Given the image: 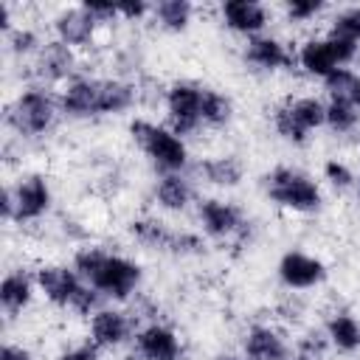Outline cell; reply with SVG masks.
Here are the masks:
<instances>
[{
	"label": "cell",
	"mask_w": 360,
	"mask_h": 360,
	"mask_svg": "<svg viewBox=\"0 0 360 360\" xmlns=\"http://www.w3.org/2000/svg\"><path fill=\"white\" fill-rule=\"evenodd\" d=\"M332 37H340L346 42L360 45V6H346L332 17Z\"/></svg>",
	"instance_id": "30"
},
{
	"label": "cell",
	"mask_w": 360,
	"mask_h": 360,
	"mask_svg": "<svg viewBox=\"0 0 360 360\" xmlns=\"http://www.w3.org/2000/svg\"><path fill=\"white\" fill-rule=\"evenodd\" d=\"M357 59H360V53H357Z\"/></svg>",
	"instance_id": "44"
},
{
	"label": "cell",
	"mask_w": 360,
	"mask_h": 360,
	"mask_svg": "<svg viewBox=\"0 0 360 360\" xmlns=\"http://www.w3.org/2000/svg\"><path fill=\"white\" fill-rule=\"evenodd\" d=\"M323 180H326L332 188L346 191V188H352V186L357 183V174H354L343 160L332 158V160H326V163H323Z\"/></svg>",
	"instance_id": "32"
},
{
	"label": "cell",
	"mask_w": 360,
	"mask_h": 360,
	"mask_svg": "<svg viewBox=\"0 0 360 360\" xmlns=\"http://www.w3.org/2000/svg\"><path fill=\"white\" fill-rule=\"evenodd\" d=\"M62 115L59 96H53L45 84L20 90L6 104V127L20 138H39L53 129L56 118Z\"/></svg>",
	"instance_id": "4"
},
{
	"label": "cell",
	"mask_w": 360,
	"mask_h": 360,
	"mask_svg": "<svg viewBox=\"0 0 360 360\" xmlns=\"http://www.w3.org/2000/svg\"><path fill=\"white\" fill-rule=\"evenodd\" d=\"M326 335H318V332H309V335H304L301 340H298V354H307V357H315V360H321V354H323V349H326Z\"/></svg>",
	"instance_id": "34"
},
{
	"label": "cell",
	"mask_w": 360,
	"mask_h": 360,
	"mask_svg": "<svg viewBox=\"0 0 360 360\" xmlns=\"http://www.w3.org/2000/svg\"><path fill=\"white\" fill-rule=\"evenodd\" d=\"M242 352L248 360H292V349L287 338L270 323H253L245 332Z\"/></svg>",
	"instance_id": "17"
},
{
	"label": "cell",
	"mask_w": 360,
	"mask_h": 360,
	"mask_svg": "<svg viewBox=\"0 0 360 360\" xmlns=\"http://www.w3.org/2000/svg\"><path fill=\"white\" fill-rule=\"evenodd\" d=\"M323 335H326V340H329L338 352L352 354V352L360 349V321H357L354 315H349V312H335V315H329L326 323H323Z\"/></svg>",
	"instance_id": "23"
},
{
	"label": "cell",
	"mask_w": 360,
	"mask_h": 360,
	"mask_svg": "<svg viewBox=\"0 0 360 360\" xmlns=\"http://www.w3.org/2000/svg\"><path fill=\"white\" fill-rule=\"evenodd\" d=\"M197 219L202 225V231L217 239V242H236L245 245L250 239V219L245 217V211L228 200L219 197H205L197 202Z\"/></svg>",
	"instance_id": "7"
},
{
	"label": "cell",
	"mask_w": 360,
	"mask_h": 360,
	"mask_svg": "<svg viewBox=\"0 0 360 360\" xmlns=\"http://www.w3.org/2000/svg\"><path fill=\"white\" fill-rule=\"evenodd\" d=\"M219 14H222V22L236 31V34H245L248 39L250 37H259L270 20L267 8L256 0H225L219 6Z\"/></svg>",
	"instance_id": "18"
},
{
	"label": "cell",
	"mask_w": 360,
	"mask_h": 360,
	"mask_svg": "<svg viewBox=\"0 0 360 360\" xmlns=\"http://www.w3.org/2000/svg\"><path fill=\"white\" fill-rule=\"evenodd\" d=\"M42 45H45V42H39L37 31H31V28H25V25H14V28L6 34V48H8V53L17 56V59L37 56Z\"/></svg>",
	"instance_id": "29"
},
{
	"label": "cell",
	"mask_w": 360,
	"mask_h": 360,
	"mask_svg": "<svg viewBox=\"0 0 360 360\" xmlns=\"http://www.w3.org/2000/svg\"><path fill=\"white\" fill-rule=\"evenodd\" d=\"M321 82H323V90L329 93V101H343L360 110V73L349 68H338Z\"/></svg>",
	"instance_id": "24"
},
{
	"label": "cell",
	"mask_w": 360,
	"mask_h": 360,
	"mask_svg": "<svg viewBox=\"0 0 360 360\" xmlns=\"http://www.w3.org/2000/svg\"><path fill=\"white\" fill-rule=\"evenodd\" d=\"M273 127H276V132L287 141V143H295V146H304L307 143V132L292 121V115L287 112V104H278L276 110H273Z\"/></svg>",
	"instance_id": "31"
},
{
	"label": "cell",
	"mask_w": 360,
	"mask_h": 360,
	"mask_svg": "<svg viewBox=\"0 0 360 360\" xmlns=\"http://www.w3.org/2000/svg\"><path fill=\"white\" fill-rule=\"evenodd\" d=\"M335 135H354L360 129V110L343 101H326V124Z\"/></svg>",
	"instance_id": "28"
},
{
	"label": "cell",
	"mask_w": 360,
	"mask_h": 360,
	"mask_svg": "<svg viewBox=\"0 0 360 360\" xmlns=\"http://www.w3.org/2000/svg\"><path fill=\"white\" fill-rule=\"evenodd\" d=\"M138 101V84L127 79H101V76H76L59 93L62 115L68 118H98L121 115Z\"/></svg>",
	"instance_id": "1"
},
{
	"label": "cell",
	"mask_w": 360,
	"mask_h": 360,
	"mask_svg": "<svg viewBox=\"0 0 360 360\" xmlns=\"http://www.w3.org/2000/svg\"><path fill=\"white\" fill-rule=\"evenodd\" d=\"M287 112L292 115V121L309 135L312 129H321L326 124V104L315 96H301V98H290L284 101Z\"/></svg>",
	"instance_id": "25"
},
{
	"label": "cell",
	"mask_w": 360,
	"mask_h": 360,
	"mask_svg": "<svg viewBox=\"0 0 360 360\" xmlns=\"http://www.w3.org/2000/svg\"><path fill=\"white\" fill-rule=\"evenodd\" d=\"M129 233L138 245H143L149 250H163V253H174V256H200V253H205V242L197 233L174 231V228H169L166 222H160L155 217L132 219Z\"/></svg>",
	"instance_id": "8"
},
{
	"label": "cell",
	"mask_w": 360,
	"mask_h": 360,
	"mask_svg": "<svg viewBox=\"0 0 360 360\" xmlns=\"http://www.w3.org/2000/svg\"><path fill=\"white\" fill-rule=\"evenodd\" d=\"M34 287H37V276H31L25 267H14L3 276L0 281V307L8 318L20 315L31 298H34Z\"/></svg>",
	"instance_id": "20"
},
{
	"label": "cell",
	"mask_w": 360,
	"mask_h": 360,
	"mask_svg": "<svg viewBox=\"0 0 360 360\" xmlns=\"http://www.w3.org/2000/svg\"><path fill=\"white\" fill-rule=\"evenodd\" d=\"M152 14V6L143 3V0H135V3H118V17H124L127 22H135L141 17Z\"/></svg>",
	"instance_id": "36"
},
{
	"label": "cell",
	"mask_w": 360,
	"mask_h": 360,
	"mask_svg": "<svg viewBox=\"0 0 360 360\" xmlns=\"http://www.w3.org/2000/svg\"><path fill=\"white\" fill-rule=\"evenodd\" d=\"M242 56H245L248 65H253L262 73H276V70H284V68L292 65V53L287 51V45L281 39L270 37V34L250 37Z\"/></svg>",
	"instance_id": "19"
},
{
	"label": "cell",
	"mask_w": 360,
	"mask_h": 360,
	"mask_svg": "<svg viewBox=\"0 0 360 360\" xmlns=\"http://www.w3.org/2000/svg\"><path fill=\"white\" fill-rule=\"evenodd\" d=\"M217 360H248V357H239V354H219Z\"/></svg>",
	"instance_id": "41"
},
{
	"label": "cell",
	"mask_w": 360,
	"mask_h": 360,
	"mask_svg": "<svg viewBox=\"0 0 360 360\" xmlns=\"http://www.w3.org/2000/svg\"><path fill=\"white\" fill-rule=\"evenodd\" d=\"M360 53V45L354 42H346L340 37H318V39H307L301 48H298V65L309 73V76H318V79H326L332 70L338 68H346L357 59Z\"/></svg>",
	"instance_id": "9"
},
{
	"label": "cell",
	"mask_w": 360,
	"mask_h": 360,
	"mask_svg": "<svg viewBox=\"0 0 360 360\" xmlns=\"http://www.w3.org/2000/svg\"><path fill=\"white\" fill-rule=\"evenodd\" d=\"M194 174L202 177L205 183L211 186H219V188H233L242 183L245 177V166L239 158L233 155H217V158H205L194 166Z\"/></svg>",
	"instance_id": "21"
},
{
	"label": "cell",
	"mask_w": 360,
	"mask_h": 360,
	"mask_svg": "<svg viewBox=\"0 0 360 360\" xmlns=\"http://www.w3.org/2000/svg\"><path fill=\"white\" fill-rule=\"evenodd\" d=\"M135 318L124 309L101 307L96 315H90V340L98 349H118L135 338Z\"/></svg>",
	"instance_id": "15"
},
{
	"label": "cell",
	"mask_w": 360,
	"mask_h": 360,
	"mask_svg": "<svg viewBox=\"0 0 360 360\" xmlns=\"http://www.w3.org/2000/svg\"><path fill=\"white\" fill-rule=\"evenodd\" d=\"M93 290H98L104 298H112V301H127L141 278H143V270L138 262L121 256V253H112L101 245H84L73 253V264H70Z\"/></svg>",
	"instance_id": "2"
},
{
	"label": "cell",
	"mask_w": 360,
	"mask_h": 360,
	"mask_svg": "<svg viewBox=\"0 0 360 360\" xmlns=\"http://www.w3.org/2000/svg\"><path fill=\"white\" fill-rule=\"evenodd\" d=\"M354 186H357V197H360V174H357V183Z\"/></svg>",
	"instance_id": "43"
},
{
	"label": "cell",
	"mask_w": 360,
	"mask_h": 360,
	"mask_svg": "<svg viewBox=\"0 0 360 360\" xmlns=\"http://www.w3.org/2000/svg\"><path fill=\"white\" fill-rule=\"evenodd\" d=\"M292 360H315V357H307V354H295Z\"/></svg>",
	"instance_id": "42"
},
{
	"label": "cell",
	"mask_w": 360,
	"mask_h": 360,
	"mask_svg": "<svg viewBox=\"0 0 360 360\" xmlns=\"http://www.w3.org/2000/svg\"><path fill=\"white\" fill-rule=\"evenodd\" d=\"M191 14H194V6L188 0H160L158 6H152L155 22L163 31H172V34L186 31L188 22H191Z\"/></svg>",
	"instance_id": "26"
},
{
	"label": "cell",
	"mask_w": 360,
	"mask_h": 360,
	"mask_svg": "<svg viewBox=\"0 0 360 360\" xmlns=\"http://www.w3.org/2000/svg\"><path fill=\"white\" fill-rule=\"evenodd\" d=\"M98 352H101V349H98L93 340H87V343H79V346L65 349L62 354H56V360H101Z\"/></svg>",
	"instance_id": "35"
},
{
	"label": "cell",
	"mask_w": 360,
	"mask_h": 360,
	"mask_svg": "<svg viewBox=\"0 0 360 360\" xmlns=\"http://www.w3.org/2000/svg\"><path fill=\"white\" fill-rule=\"evenodd\" d=\"M53 34L59 42H65L73 51L90 48L98 34V20L87 11V6H70L53 17Z\"/></svg>",
	"instance_id": "16"
},
{
	"label": "cell",
	"mask_w": 360,
	"mask_h": 360,
	"mask_svg": "<svg viewBox=\"0 0 360 360\" xmlns=\"http://www.w3.org/2000/svg\"><path fill=\"white\" fill-rule=\"evenodd\" d=\"M0 360H34V354L25 346H20V343H3Z\"/></svg>",
	"instance_id": "38"
},
{
	"label": "cell",
	"mask_w": 360,
	"mask_h": 360,
	"mask_svg": "<svg viewBox=\"0 0 360 360\" xmlns=\"http://www.w3.org/2000/svg\"><path fill=\"white\" fill-rule=\"evenodd\" d=\"M84 6H87V11L98 20V25L118 20V6H112V3H84Z\"/></svg>",
	"instance_id": "37"
},
{
	"label": "cell",
	"mask_w": 360,
	"mask_h": 360,
	"mask_svg": "<svg viewBox=\"0 0 360 360\" xmlns=\"http://www.w3.org/2000/svg\"><path fill=\"white\" fill-rule=\"evenodd\" d=\"M202 84L197 82H172L166 87V118H169V129L183 135H191L202 127Z\"/></svg>",
	"instance_id": "10"
},
{
	"label": "cell",
	"mask_w": 360,
	"mask_h": 360,
	"mask_svg": "<svg viewBox=\"0 0 360 360\" xmlns=\"http://www.w3.org/2000/svg\"><path fill=\"white\" fill-rule=\"evenodd\" d=\"M132 357L135 360H183V340L177 332L160 321L141 326L132 338Z\"/></svg>",
	"instance_id": "11"
},
{
	"label": "cell",
	"mask_w": 360,
	"mask_h": 360,
	"mask_svg": "<svg viewBox=\"0 0 360 360\" xmlns=\"http://www.w3.org/2000/svg\"><path fill=\"white\" fill-rule=\"evenodd\" d=\"M76 68H79V59H76V51L68 48L65 42L59 39H51L39 48V53L34 56V76L45 84H68L76 79Z\"/></svg>",
	"instance_id": "12"
},
{
	"label": "cell",
	"mask_w": 360,
	"mask_h": 360,
	"mask_svg": "<svg viewBox=\"0 0 360 360\" xmlns=\"http://www.w3.org/2000/svg\"><path fill=\"white\" fill-rule=\"evenodd\" d=\"M231 118H233V101H231V96L214 90V87H205L202 90V127L219 129V127H228Z\"/></svg>",
	"instance_id": "27"
},
{
	"label": "cell",
	"mask_w": 360,
	"mask_h": 360,
	"mask_svg": "<svg viewBox=\"0 0 360 360\" xmlns=\"http://www.w3.org/2000/svg\"><path fill=\"white\" fill-rule=\"evenodd\" d=\"M276 273L287 290H312L326 281V264L304 250H287L278 259Z\"/></svg>",
	"instance_id": "14"
},
{
	"label": "cell",
	"mask_w": 360,
	"mask_h": 360,
	"mask_svg": "<svg viewBox=\"0 0 360 360\" xmlns=\"http://www.w3.org/2000/svg\"><path fill=\"white\" fill-rule=\"evenodd\" d=\"M129 135L138 143V149L149 158V163L160 172V174H172V172H183L188 166V146L186 141L172 132L169 127L152 124L146 118H135L129 124Z\"/></svg>",
	"instance_id": "6"
},
{
	"label": "cell",
	"mask_w": 360,
	"mask_h": 360,
	"mask_svg": "<svg viewBox=\"0 0 360 360\" xmlns=\"http://www.w3.org/2000/svg\"><path fill=\"white\" fill-rule=\"evenodd\" d=\"M262 186H264V194L276 205H281L287 211H295V214H315L323 205L321 186L307 172H301L295 166H276V169H270L262 177Z\"/></svg>",
	"instance_id": "5"
},
{
	"label": "cell",
	"mask_w": 360,
	"mask_h": 360,
	"mask_svg": "<svg viewBox=\"0 0 360 360\" xmlns=\"http://www.w3.org/2000/svg\"><path fill=\"white\" fill-rule=\"evenodd\" d=\"M155 200L166 211H186L194 200V186L183 172L160 174L155 183Z\"/></svg>",
	"instance_id": "22"
},
{
	"label": "cell",
	"mask_w": 360,
	"mask_h": 360,
	"mask_svg": "<svg viewBox=\"0 0 360 360\" xmlns=\"http://www.w3.org/2000/svg\"><path fill=\"white\" fill-rule=\"evenodd\" d=\"M11 191H14V222H20V225L22 222H37L39 217H45L48 208H51V200H53L51 186L42 174L20 177L11 186Z\"/></svg>",
	"instance_id": "13"
},
{
	"label": "cell",
	"mask_w": 360,
	"mask_h": 360,
	"mask_svg": "<svg viewBox=\"0 0 360 360\" xmlns=\"http://www.w3.org/2000/svg\"><path fill=\"white\" fill-rule=\"evenodd\" d=\"M323 8H326L323 0H290V3L284 6L290 22H309V20H315Z\"/></svg>",
	"instance_id": "33"
},
{
	"label": "cell",
	"mask_w": 360,
	"mask_h": 360,
	"mask_svg": "<svg viewBox=\"0 0 360 360\" xmlns=\"http://www.w3.org/2000/svg\"><path fill=\"white\" fill-rule=\"evenodd\" d=\"M37 290L62 309H73L79 315H96L104 307V295L93 290L73 267L68 264H42L34 270Z\"/></svg>",
	"instance_id": "3"
},
{
	"label": "cell",
	"mask_w": 360,
	"mask_h": 360,
	"mask_svg": "<svg viewBox=\"0 0 360 360\" xmlns=\"http://www.w3.org/2000/svg\"><path fill=\"white\" fill-rule=\"evenodd\" d=\"M0 217L6 222H14V191H11V186H3V191H0Z\"/></svg>",
	"instance_id": "39"
},
{
	"label": "cell",
	"mask_w": 360,
	"mask_h": 360,
	"mask_svg": "<svg viewBox=\"0 0 360 360\" xmlns=\"http://www.w3.org/2000/svg\"><path fill=\"white\" fill-rule=\"evenodd\" d=\"M281 312H284L281 318L298 321V318H301V304H298V301H284V304H281Z\"/></svg>",
	"instance_id": "40"
}]
</instances>
